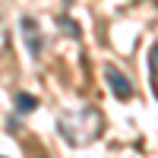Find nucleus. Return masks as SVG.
<instances>
[{"label":"nucleus","mask_w":158,"mask_h":158,"mask_svg":"<svg viewBox=\"0 0 158 158\" xmlns=\"http://www.w3.org/2000/svg\"><path fill=\"white\" fill-rule=\"evenodd\" d=\"M19 29H22V38H25V48H29L32 57H41L44 54V35H41V25L32 16H22L19 19Z\"/></svg>","instance_id":"2"},{"label":"nucleus","mask_w":158,"mask_h":158,"mask_svg":"<svg viewBox=\"0 0 158 158\" xmlns=\"http://www.w3.org/2000/svg\"><path fill=\"white\" fill-rule=\"evenodd\" d=\"M0 158H3V155H0Z\"/></svg>","instance_id":"6"},{"label":"nucleus","mask_w":158,"mask_h":158,"mask_svg":"<svg viewBox=\"0 0 158 158\" xmlns=\"http://www.w3.org/2000/svg\"><path fill=\"white\" fill-rule=\"evenodd\" d=\"M57 136H63V142L73 149H82V146H92L101 133H104V117L98 108H73V111H60L57 114Z\"/></svg>","instance_id":"1"},{"label":"nucleus","mask_w":158,"mask_h":158,"mask_svg":"<svg viewBox=\"0 0 158 158\" xmlns=\"http://www.w3.org/2000/svg\"><path fill=\"white\" fill-rule=\"evenodd\" d=\"M35 108H38V98H35V95H25V92L16 95V111H19V114H32Z\"/></svg>","instance_id":"4"},{"label":"nucleus","mask_w":158,"mask_h":158,"mask_svg":"<svg viewBox=\"0 0 158 158\" xmlns=\"http://www.w3.org/2000/svg\"><path fill=\"white\" fill-rule=\"evenodd\" d=\"M0 54H10V32H6L3 16H0Z\"/></svg>","instance_id":"5"},{"label":"nucleus","mask_w":158,"mask_h":158,"mask_svg":"<svg viewBox=\"0 0 158 158\" xmlns=\"http://www.w3.org/2000/svg\"><path fill=\"white\" fill-rule=\"evenodd\" d=\"M104 79H108V85H111V92H114V98L127 101L130 95H133V82H130L127 73H123V70H117L114 63H108V67H104Z\"/></svg>","instance_id":"3"}]
</instances>
